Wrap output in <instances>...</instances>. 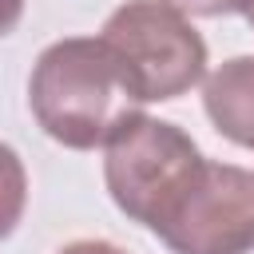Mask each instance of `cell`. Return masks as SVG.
<instances>
[{"instance_id": "5", "label": "cell", "mask_w": 254, "mask_h": 254, "mask_svg": "<svg viewBox=\"0 0 254 254\" xmlns=\"http://www.w3.org/2000/svg\"><path fill=\"white\" fill-rule=\"evenodd\" d=\"M202 111L222 139L254 151V56H230L202 79Z\"/></svg>"}, {"instance_id": "4", "label": "cell", "mask_w": 254, "mask_h": 254, "mask_svg": "<svg viewBox=\"0 0 254 254\" xmlns=\"http://www.w3.org/2000/svg\"><path fill=\"white\" fill-rule=\"evenodd\" d=\"M171 254H246L254 250V171L206 163L179 210L155 230Z\"/></svg>"}, {"instance_id": "8", "label": "cell", "mask_w": 254, "mask_h": 254, "mask_svg": "<svg viewBox=\"0 0 254 254\" xmlns=\"http://www.w3.org/2000/svg\"><path fill=\"white\" fill-rule=\"evenodd\" d=\"M242 16H246V24H250V28H254V0H250V4H246V12H242Z\"/></svg>"}, {"instance_id": "1", "label": "cell", "mask_w": 254, "mask_h": 254, "mask_svg": "<svg viewBox=\"0 0 254 254\" xmlns=\"http://www.w3.org/2000/svg\"><path fill=\"white\" fill-rule=\"evenodd\" d=\"M28 107L48 139L71 151H95L143 111V99L103 36H64L36 56Z\"/></svg>"}, {"instance_id": "9", "label": "cell", "mask_w": 254, "mask_h": 254, "mask_svg": "<svg viewBox=\"0 0 254 254\" xmlns=\"http://www.w3.org/2000/svg\"><path fill=\"white\" fill-rule=\"evenodd\" d=\"M246 254H254V250H246Z\"/></svg>"}, {"instance_id": "7", "label": "cell", "mask_w": 254, "mask_h": 254, "mask_svg": "<svg viewBox=\"0 0 254 254\" xmlns=\"http://www.w3.org/2000/svg\"><path fill=\"white\" fill-rule=\"evenodd\" d=\"M56 254H127V250H119L115 242H103V238H75V242L60 246Z\"/></svg>"}, {"instance_id": "6", "label": "cell", "mask_w": 254, "mask_h": 254, "mask_svg": "<svg viewBox=\"0 0 254 254\" xmlns=\"http://www.w3.org/2000/svg\"><path fill=\"white\" fill-rule=\"evenodd\" d=\"M171 8L187 12V16H234V12H246L250 0H167Z\"/></svg>"}, {"instance_id": "2", "label": "cell", "mask_w": 254, "mask_h": 254, "mask_svg": "<svg viewBox=\"0 0 254 254\" xmlns=\"http://www.w3.org/2000/svg\"><path fill=\"white\" fill-rule=\"evenodd\" d=\"M206 163L210 159L179 123L139 111L103 147V183L111 202L155 234L202 179Z\"/></svg>"}, {"instance_id": "3", "label": "cell", "mask_w": 254, "mask_h": 254, "mask_svg": "<svg viewBox=\"0 0 254 254\" xmlns=\"http://www.w3.org/2000/svg\"><path fill=\"white\" fill-rule=\"evenodd\" d=\"M103 44L123 64L143 103H171L206 79V40L187 12L167 0H127L103 28Z\"/></svg>"}]
</instances>
